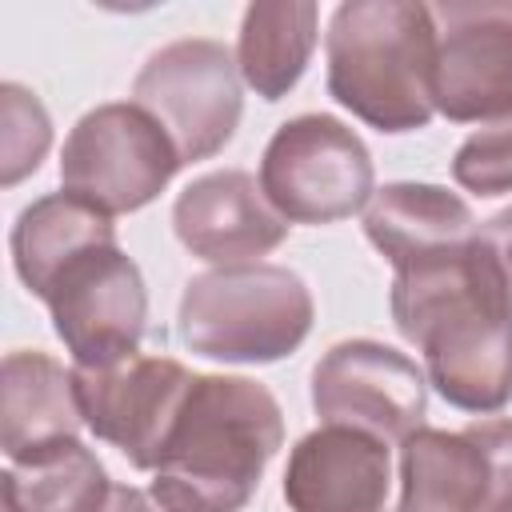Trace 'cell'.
Wrapping results in <instances>:
<instances>
[{"label": "cell", "mask_w": 512, "mask_h": 512, "mask_svg": "<svg viewBox=\"0 0 512 512\" xmlns=\"http://www.w3.org/2000/svg\"><path fill=\"white\" fill-rule=\"evenodd\" d=\"M280 444L284 412L260 380L196 372L148 492L164 512H240Z\"/></svg>", "instance_id": "obj_1"}, {"label": "cell", "mask_w": 512, "mask_h": 512, "mask_svg": "<svg viewBox=\"0 0 512 512\" xmlns=\"http://www.w3.org/2000/svg\"><path fill=\"white\" fill-rule=\"evenodd\" d=\"M392 324L424 356L428 384L460 412H500L512 400V320L476 288L464 252L396 272Z\"/></svg>", "instance_id": "obj_2"}, {"label": "cell", "mask_w": 512, "mask_h": 512, "mask_svg": "<svg viewBox=\"0 0 512 512\" xmlns=\"http://www.w3.org/2000/svg\"><path fill=\"white\" fill-rule=\"evenodd\" d=\"M328 96L376 132H416L432 120L436 20L416 0H344L324 36Z\"/></svg>", "instance_id": "obj_3"}, {"label": "cell", "mask_w": 512, "mask_h": 512, "mask_svg": "<svg viewBox=\"0 0 512 512\" xmlns=\"http://www.w3.org/2000/svg\"><path fill=\"white\" fill-rule=\"evenodd\" d=\"M312 292L280 264L212 268L188 280L176 312L180 344L224 364H276L312 332Z\"/></svg>", "instance_id": "obj_4"}, {"label": "cell", "mask_w": 512, "mask_h": 512, "mask_svg": "<svg viewBox=\"0 0 512 512\" xmlns=\"http://www.w3.org/2000/svg\"><path fill=\"white\" fill-rule=\"evenodd\" d=\"M372 156L336 116L284 120L260 156V188L288 224H336L372 200Z\"/></svg>", "instance_id": "obj_5"}, {"label": "cell", "mask_w": 512, "mask_h": 512, "mask_svg": "<svg viewBox=\"0 0 512 512\" xmlns=\"http://www.w3.org/2000/svg\"><path fill=\"white\" fill-rule=\"evenodd\" d=\"M180 152L152 112L112 100L84 112L60 152V184L108 216L152 204L180 172Z\"/></svg>", "instance_id": "obj_6"}, {"label": "cell", "mask_w": 512, "mask_h": 512, "mask_svg": "<svg viewBox=\"0 0 512 512\" xmlns=\"http://www.w3.org/2000/svg\"><path fill=\"white\" fill-rule=\"evenodd\" d=\"M132 100L160 120L184 164L216 156L240 124L244 76L228 44L184 36L156 48L132 80Z\"/></svg>", "instance_id": "obj_7"}, {"label": "cell", "mask_w": 512, "mask_h": 512, "mask_svg": "<svg viewBox=\"0 0 512 512\" xmlns=\"http://www.w3.org/2000/svg\"><path fill=\"white\" fill-rule=\"evenodd\" d=\"M400 512H512V416L416 428L400 444Z\"/></svg>", "instance_id": "obj_8"}, {"label": "cell", "mask_w": 512, "mask_h": 512, "mask_svg": "<svg viewBox=\"0 0 512 512\" xmlns=\"http://www.w3.org/2000/svg\"><path fill=\"white\" fill-rule=\"evenodd\" d=\"M52 328L76 368H108L140 352L148 328V288L120 244L76 256L44 292Z\"/></svg>", "instance_id": "obj_9"}, {"label": "cell", "mask_w": 512, "mask_h": 512, "mask_svg": "<svg viewBox=\"0 0 512 512\" xmlns=\"http://www.w3.org/2000/svg\"><path fill=\"white\" fill-rule=\"evenodd\" d=\"M312 408L324 424H344L404 444L428 416V376L412 356L380 340H340L312 368Z\"/></svg>", "instance_id": "obj_10"}, {"label": "cell", "mask_w": 512, "mask_h": 512, "mask_svg": "<svg viewBox=\"0 0 512 512\" xmlns=\"http://www.w3.org/2000/svg\"><path fill=\"white\" fill-rule=\"evenodd\" d=\"M432 20L436 112L456 124L512 120V4L444 0L432 4Z\"/></svg>", "instance_id": "obj_11"}, {"label": "cell", "mask_w": 512, "mask_h": 512, "mask_svg": "<svg viewBox=\"0 0 512 512\" xmlns=\"http://www.w3.org/2000/svg\"><path fill=\"white\" fill-rule=\"evenodd\" d=\"M196 372L172 356H128L108 368H72L84 428L152 472Z\"/></svg>", "instance_id": "obj_12"}, {"label": "cell", "mask_w": 512, "mask_h": 512, "mask_svg": "<svg viewBox=\"0 0 512 512\" xmlns=\"http://www.w3.org/2000/svg\"><path fill=\"white\" fill-rule=\"evenodd\" d=\"M176 240L216 268L260 264L284 236L288 220L268 204L256 176L240 168L196 176L172 204Z\"/></svg>", "instance_id": "obj_13"}, {"label": "cell", "mask_w": 512, "mask_h": 512, "mask_svg": "<svg viewBox=\"0 0 512 512\" xmlns=\"http://www.w3.org/2000/svg\"><path fill=\"white\" fill-rule=\"evenodd\" d=\"M388 484V444L344 424H320L300 436L284 468V500L292 512H384Z\"/></svg>", "instance_id": "obj_14"}, {"label": "cell", "mask_w": 512, "mask_h": 512, "mask_svg": "<svg viewBox=\"0 0 512 512\" xmlns=\"http://www.w3.org/2000/svg\"><path fill=\"white\" fill-rule=\"evenodd\" d=\"M472 228L476 220L464 196L420 180L384 184L364 208V236L396 272L460 256Z\"/></svg>", "instance_id": "obj_15"}, {"label": "cell", "mask_w": 512, "mask_h": 512, "mask_svg": "<svg viewBox=\"0 0 512 512\" xmlns=\"http://www.w3.org/2000/svg\"><path fill=\"white\" fill-rule=\"evenodd\" d=\"M84 424L72 372L44 352H8L0 364V448L8 464L76 436Z\"/></svg>", "instance_id": "obj_16"}, {"label": "cell", "mask_w": 512, "mask_h": 512, "mask_svg": "<svg viewBox=\"0 0 512 512\" xmlns=\"http://www.w3.org/2000/svg\"><path fill=\"white\" fill-rule=\"evenodd\" d=\"M116 244V224L104 208L88 204L84 196L72 192H48L40 200H32L16 224H12V268L20 276V284L44 300V292L52 288V280L84 252Z\"/></svg>", "instance_id": "obj_17"}, {"label": "cell", "mask_w": 512, "mask_h": 512, "mask_svg": "<svg viewBox=\"0 0 512 512\" xmlns=\"http://www.w3.org/2000/svg\"><path fill=\"white\" fill-rule=\"evenodd\" d=\"M316 24L320 8L312 0H264L244 8L236 64L260 100H284L296 88L316 48Z\"/></svg>", "instance_id": "obj_18"}, {"label": "cell", "mask_w": 512, "mask_h": 512, "mask_svg": "<svg viewBox=\"0 0 512 512\" xmlns=\"http://www.w3.org/2000/svg\"><path fill=\"white\" fill-rule=\"evenodd\" d=\"M0 484L8 512H100L112 492L104 464L76 436L8 464Z\"/></svg>", "instance_id": "obj_19"}, {"label": "cell", "mask_w": 512, "mask_h": 512, "mask_svg": "<svg viewBox=\"0 0 512 512\" xmlns=\"http://www.w3.org/2000/svg\"><path fill=\"white\" fill-rule=\"evenodd\" d=\"M52 148V120L40 96L16 80L0 84V184L12 188L40 168Z\"/></svg>", "instance_id": "obj_20"}, {"label": "cell", "mask_w": 512, "mask_h": 512, "mask_svg": "<svg viewBox=\"0 0 512 512\" xmlns=\"http://www.w3.org/2000/svg\"><path fill=\"white\" fill-rule=\"evenodd\" d=\"M464 264L484 300L512 320V204L472 228L464 244Z\"/></svg>", "instance_id": "obj_21"}, {"label": "cell", "mask_w": 512, "mask_h": 512, "mask_svg": "<svg viewBox=\"0 0 512 512\" xmlns=\"http://www.w3.org/2000/svg\"><path fill=\"white\" fill-rule=\"evenodd\" d=\"M452 176L464 192L476 196L512 192V120L472 132L452 156Z\"/></svg>", "instance_id": "obj_22"}, {"label": "cell", "mask_w": 512, "mask_h": 512, "mask_svg": "<svg viewBox=\"0 0 512 512\" xmlns=\"http://www.w3.org/2000/svg\"><path fill=\"white\" fill-rule=\"evenodd\" d=\"M100 512H164V508L152 500V492H140L132 484H112Z\"/></svg>", "instance_id": "obj_23"}]
</instances>
